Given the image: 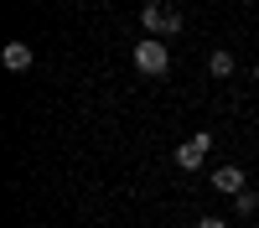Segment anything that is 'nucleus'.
I'll return each mask as SVG.
<instances>
[{"instance_id": "f257e3e1", "label": "nucleus", "mask_w": 259, "mask_h": 228, "mask_svg": "<svg viewBox=\"0 0 259 228\" xmlns=\"http://www.w3.org/2000/svg\"><path fill=\"white\" fill-rule=\"evenodd\" d=\"M140 26H145V36L166 41V36H177V31H182V16H177V6H166V0H145Z\"/></svg>"}, {"instance_id": "f03ea898", "label": "nucleus", "mask_w": 259, "mask_h": 228, "mask_svg": "<svg viewBox=\"0 0 259 228\" xmlns=\"http://www.w3.org/2000/svg\"><path fill=\"white\" fill-rule=\"evenodd\" d=\"M130 57H135V68H140L145 78H166V68H171V52H166V41H156V36H145V41H140V47L130 52Z\"/></svg>"}, {"instance_id": "7ed1b4c3", "label": "nucleus", "mask_w": 259, "mask_h": 228, "mask_svg": "<svg viewBox=\"0 0 259 228\" xmlns=\"http://www.w3.org/2000/svg\"><path fill=\"white\" fill-rule=\"evenodd\" d=\"M207 151H212V135H192V140L177 145V166L182 171H197V166L207 161Z\"/></svg>"}, {"instance_id": "20e7f679", "label": "nucleus", "mask_w": 259, "mask_h": 228, "mask_svg": "<svg viewBox=\"0 0 259 228\" xmlns=\"http://www.w3.org/2000/svg\"><path fill=\"white\" fill-rule=\"evenodd\" d=\"M212 187H218V192H228V197L249 192V181H244V171H239V166H218V171H212Z\"/></svg>"}, {"instance_id": "39448f33", "label": "nucleus", "mask_w": 259, "mask_h": 228, "mask_svg": "<svg viewBox=\"0 0 259 228\" xmlns=\"http://www.w3.org/2000/svg\"><path fill=\"white\" fill-rule=\"evenodd\" d=\"M0 62H6L11 73H26V68H31V47H26V41H6V52H0Z\"/></svg>"}, {"instance_id": "423d86ee", "label": "nucleus", "mask_w": 259, "mask_h": 228, "mask_svg": "<svg viewBox=\"0 0 259 228\" xmlns=\"http://www.w3.org/2000/svg\"><path fill=\"white\" fill-rule=\"evenodd\" d=\"M207 68H212V78H228V73H233V52H223V47H218V52L207 57Z\"/></svg>"}, {"instance_id": "0eeeda50", "label": "nucleus", "mask_w": 259, "mask_h": 228, "mask_svg": "<svg viewBox=\"0 0 259 228\" xmlns=\"http://www.w3.org/2000/svg\"><path fill=\"white\" fill-rule=\"evenodd\" d=\"M233 207H239V218H254V213H259V192H239Z\"/></svg>"}, {"instance_id": "6e6552de", "label": "nucleus", "mask_w": 259, "mask_h": 228, "mask_svg": "<svg viewBox=\"0 0 259 228\" xmlns=\"http://www.w3.org/2000/svg\"><path fill=\"white\" fill-rule=\"evenodd\" d=\"M197 228H228V218H197Z\"/></svg>"}, {"instance_id": "1a4fd4ad", "label": "nucleus", "mask_w": 259, "mask_h": 228, "mask_svg": "<svg viewBox=\"0 0 259 228\" xmlns=\"http://www.w3.org/2000/svg\"><path fill=\"white\" fill-rule=\"evenodd\" d=\"M254 83H259V68H254Z\"/></svg>"}]
</instances>
